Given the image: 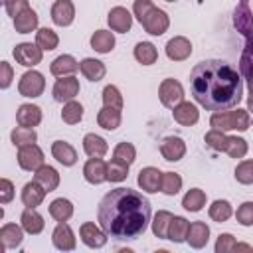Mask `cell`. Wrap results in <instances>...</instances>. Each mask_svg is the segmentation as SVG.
Listing matches in <instances>:
<instances>
[{
	"instance_id": "cell-42",
	"label": "cell",
	"mask_w": 253,
	"mask_h": 253,
	"mask_svg": "<svg viewBox=\"0 0 253 253\" xmlns=\"http://www.w3.org/2000/svg\"><path fill=\"white\" fill-rule=\"evenodd\" d=\"M172 219V213L168 210H160L156 211L154 219L150 221L152 223V233L158 237V239H166V229H168V223Z\"/></svg>"
},
{
	"instance_id": "cell-19",
	"label": "cell",
	"mask_w": 253,
	"mask_h": 253,
	"mask_svg": "<svg viewBox=\"0 0 253 253\" xmlns=\"http://www.w3.org/2000/svg\"><path fill=\"white\" fill-rule=\"evenodd\" d=\"M20 225L24 229V233H30V235H38L43 231L45 227V221H43V215L36 211V208H26L20 215Z\"/></svg>"
},
{
	"instance_id": "cell-32",
	"label": "cell",
	"mask_w": 253,
	"mask_h": 253,
	"mask_svg": "<svg viewBox=\"0 0 253 253\" xmlns=\"http://www.w3.org/2000/svg\"><path fill=\"white\" fill-rule=\"evenodd\" d=\"M89 42L97 53H111L115 47V34L109 30H97Z\"/></svg>"
},
{
	"instance_id": "cell-2",
	"label": "cell",
	"mask_w": 253,
	"mask_h": 253,
	"mask_svg": "<svg viewBox=\"0 0 253 253\" xmlns=\"http://www.w3.org/2000/svg\"><path fill=\"white\" fill-rule=\"evenodd\" d=\"M190 93L208 111H227L243 99V79L227 61L206 59L190 71Z\"/></svg>"
},
{
	"instance_id": "cell-57",
	"label": "cell",
	"mask_w": 253,
	"mask_h": 253,
	"mask_svg": "<svg viewBox=\"0 0 253 253\" xmlns=\"http://www.w3.org/2000/svg\"><path fill=\"white\" fill-rule=\"evenodd\" d=\"M166 2H176V0H166Z\"/></svg>"
},
{
	"instance_id": "cell-45",
	"label": "cell",
	"mask_w": 253,
	"mask_h": 253,
	"mask_svg": "<svg viewBox=\"0 0 253 253\" xmlns=\"http://www.w3.org/2000/svg\"><path fill=\"white\" fill-rule=\"evenodd\" d=\"M128 176V166L119 162V160H111L107 162V180L109 182H123Z\"/></svg>"
},
{
	"instance_id": "cell-56",
	"label": "cell",
	"mask_w": 253,
	"mask_h": 253,
	"mask_svg": "<svg viewBox=\"0 0 253 253\" xmlns=\"http://www.w3.org/2000/svg\"><path fill=\"white\" fill-rule=\"evenodd\" d=\"M4 249H6V247H4V245H2V241H0V253H2Z\"/></svg>"
},
{
	"instance_id": "cell-51",
	"label": "cell",
	"mask_w": 253,
	"mask_h": 253,
	"mask_svg": "<svg viewBox=\"0 0 253 253\" xmlns=\"http://www.w3.org/2000/svg\"><path fill=\"white\" fill-rule=\"evenodd\" d=\"M14 81V67L8 61H0V89H8Z\"/></svg>"
},
{
	"instance_id": "cell-33",
	"label": "cell",
	"mask_w": 253,
	"mask_h": 253,
	"mask_svg": "<svg viewBox=\"0 0 253 253\" xmlns=\"http://www.w3.org/2000/svg\"><path fill=\"white\" fill-rule=\"evenodd\" d=\"M134 59L142 65H152L158 59V49L150 42H138L134 45Z\"/></svg>"
},
{
	"instance_id": "cell-37",
	"label": "cell",
	"mask_w": 253,
	"mask_h": 253,
	"mask_svg": "<svg viewBox=\"0 0 253 253\" xmlns=\"http://www.w3.org/2000/svg\"><path fill=\"white\" fill-rule=\"evenodd\" d=\"M208 213L215 223H223L233 215V208H231V204L227 200H215V202H211Z\"/></svg>"
},
{
	"instance_id": "cell-15",
	"label": "cell",
	"mask_w": 253,
	"mask_h": 253,
	"mask_svg": "<svg viewBox=\"0 0 253 253\" xmlns=\"http://www.w3.org/2000/svg\"><path fill=\"white\" fill-rule=\"evenodd\" d=\"M160 154L168 162H178L186 154V142L180 136H166L160 144Z\"/></svg>"
},
{
	"instance_id": "cell-27",
	"label": "cell",
	"mask_w": 253,
	"mask_h": 253,
	"mask_svg": "<svg viewBox=\"0 0 253 253\" xmlns=\"http://www.w3.org/2000/svg\"><path fill=\"white\" fill-rule=\"evenodd\" d=\"M51 156L63 166H73L77 162V150L65 140H55L51 144Z\"/></svg>"
},
{
	"instance_id": "cell-48",
	"label": "cell",
	"mask_w": 253,
	"mask_h": 253,
	"mask_svg": "<svg viewBox=\"0 0 253 253\" xmlns=\"http://www.w3.org/2000/svg\"><path fill=\"white\" fill-rule=\"evenodd\" d=\"M235 217H237V221H239L241 225H245V227L253 225V202H243V204L237 208Z\"/></svg>"
},
{
	"instance_id": "cell-40",
	"label": "cell",
	"mask_w": 253,
	"mask_h": 253,
	"mask_svg": "<svg viewBox=\"0 0 253 253\" xmlns=\"http://www.w3.org/2000/svg\"><path fill=\"white\" fill-rule=\"evenodd\" d=\"M180 190H182V176L176 172H162L160 192L166 196H176Z\"/></svg>"
},
{
	"instance_id": "cell-26",
	"label": "cell",
	"mask_w": 253,
	"mask_h": 253,
	"mask_svg": "<svg viewBox=\"0 0 253 253\" xmlns=\"http://www.w3.org/2000/svg\"><path fill=\"white\" fill-rule=\"evenodd\" d=\"M77 69H79V61H77L73 55H67V53L55 57V59L51 61V65H49V71H51V75H55V77L73 75Z\"/></svg>"
},
{
	"instance_id": "cell-52",
	"label": "cell",
	"mask_w": 253,
	"mask_h": 253,
	"mask_svg": "<svg viewBox=\"0 0 253 253\" xmlns=\"http://www.w3.org/2000/svg\"><path fill=\"white\" fill-rule=\"evenodd\" d=\"M4 8H6L8 16L14 20L22 10L30 8V2H28V0H4Z\"/></svg>"
},
{
	"instance_id": "cell-41",
	"label": "cell",
	"mask_w": 253,
	"mask_h": 253,
	"mask_svg": "<svg viewBox=\"0 0 253 253\" xmlns=\"http://www.w3.org/2000/svg\"><path fill=\"white\" fill-rule=\"evenodd\" d=\"M113 160H119L126 166H130L136 160V148L130 142H119L113 150Z\"/></svg>"
},
{
	"instance_id": "cell-12",
	"label": "cell",
	"mask_w": 253,
	"mask_h": 253,
	"mask_svg": "<svg viewBox=\"0 0 253 253\" xmlns=\"http://www.w3.org/2000/svg\"><path fill=\"white\" fill-rule=\"evenodd\" d=\"M49 14H51V20H53L55 26L67 28L75 20V6H73L71 0H55Z\"/></svg>"
},
{
	"instance_id": "cell-34",
	"label": "cell",
	"mask_w": 253,
	"mask_h": 253,
	"mask_svg": "<svg viewBox=\"0 0 253 253\" xmlns=\"http://www.w3.org/2000/svg\"><path fill=\"white\" fill-rule=\"evenodd\" d=\"M206 200H208V198H206V192H204V190L192 188V190H188V192L184 194V198H182V208L188 210V211H200V210H204Z\"/></svg>"
},
{
	"instance_id": "cell-8",
	"label": "cell",
	"mask_w": 253,
	"mask_h": 253,
	"mask_svg": "<svg viewBox=\"0 0 253 253\" xmlns=\"http://www.w3.org/2000/svg\"><path fill=\"white\" fill-rule=\"evenodd\" d=\"M16 63L24 65V67H36L38 63H42V57H43V51L36 45V43H30V42H22L14 47L12 51Z\"/></svg>"
},
{
	"instance_id": "cell-7",
	"label": "cell",
	"mask_w": 253,
	"mask_h": 253,
	"mask_svg": "<svg viewBox=\"0 0 253 253\" xmlns=\"http://www.w3.org/2000/svg\"><path fill=\"white\" fill-rule=\"evenodd\" d=\"M18 164L22 170L26 172H34L43 164V150L34 142V144H26L18 148V156H16Z\"/></svg>"
},
{
	"instance_id": "cell-5",
	"label": "cell",
	"mask_w": 253,
	"mask_h": 253,
	"mask_svg": "<svg viewBox=\"0 0 253 253\" xmlns=\"http://www.w3.org/2000/svg\"><path fill=\"white\" fill-rule=\"evenodd\" d=\"M158 99H160V103L166 109L176 107L180 101H184V87H182V83L172 79V77L162 79V83L158 87Z\"/></svg>"
},
{
	"instance_id": "cell-46",
	"label": "cell",
	"mask_w": 253,
	"mask_h": 253,
	"mask_svg": "<svg viewBox=\"0 0 253 253\" xmlns=\"http://www.w3.org/2000/svg\"><path fill=\"white\" fill-rule=\"evenodd\" d=\"M103 105L107 107H115V109H121L123 111V95L119 91L117 85H105L103 89Z\"/></svg>"
},
{
	"instance_id": "cell-18",
	"label": "cell",
	"mask_w": 253,
	"mask_h": 253,
	"mask_svg": "<svg viewBox=\"0 0 253 253\" xmlns=\"http://www.w3.org/2000/svg\"><path fill=\"white\" fill-rule=\"evenodd\" d=\"M186 241L194 249L206 247L208 241H210V225L206 221H194V223H190L188 225V233H186Z\"/></svg>"
},
{
	"instance_id": "cell-1",
	"label": "cell",
	"mask_w": 253,
	"mask_h": 253,
	"mask_svg": "<svg viewBox=\"0 0 253 253\" xmlns=\"http://www.w3.org/2000/svg\"><path fill=\"white\" fill-rule=\"evenodd\" d=\"M150 202L142 192L130 188H115L107 192L97 208V221L107 237L117 241L138 239L150 223Z\"/></svg>"
},
{
	"instance_id": "cell-53",
	"label": "cell",
	"mask_w": 253,
	"mask_h": 253,
	"mask_svg": "<svg viewBox=\"0 0 253 253\" xmlns=\"http://www.w3.org/2000/svg\"><path fill=\"white\" fill-rule=\"evenodd\" d=\"M14 184L8 178H0V204H10L14 200Z\"/></svg>"
},
{
	"instance_id": "cell-44",
	"label": "cell",
	"mask_w": 253,
	"mask_h": 253,
	"mask_svg": "<svg viewBox=\"0 0 253 253\" xmlns=\"http://www.w3.org/2000/svg\"><path fill=\"white\" fill-rule=\"evenodd\" d=\"M204 142H206V146H210L211 150L223 152V150H225V144H227V134H225L223 130H215V128H211L210 132H206Z\"/></svg>"
},
{
	"instance_id": "cell-3",
	"label": "cell",
	"mask_w": 253,
	"mask_h": 253,
	"mask_svg": "<svg viewBox=\"0 0 253 253\" xmlns=\"http://www.w3.org/2000/svg\"><path fill=\"white\" fill-rule=\"evenodd\" d=\"M211 128L215 130H247L251 125L249 113L245 109H237V111H213L211 119H210Z\"/></svg>"
},
{
	"instance_id": "cell-25",
	"label": "cell",
	"mask_w": 253,
	"mask_h": 253,
	"mask_svg": "<svg viewBox=\"0 0 253 253\" xmlns=\"http://www.w3.org/2000/svg\"><path fill=\"white\" fill-rule=\"evenodd\" d=\"M79 71L83 73L85 79L97 83V81H101V79L105 77L107 67H105L103 61H99V59H95V57H85V59L79 61Z\"/></svg>"
},
{
	"instance_id": "cell-23",
	"label": "cell",
	"mask_w": 253,
	"mask_h": 253,
	"mask_svg": "<svg viewBox=\"0 0 253 253\" xmlns=\"http://www.w3.org/2000/svg\"><path fill=\"white\" fill-rule=\"evenodd\" d=\"M83 150L89 158H103L109 150V144L103 136H99L95 132H87L83 136Z\"/></svg>"
},
{
	"instance_id": "cell-16",
	"label": "cell",
	"mask_w": 253,
	"mask_h": 253,
	"mask_svg": "<svg viewBox=\"0 0 253 253\" xmlns=\"http://www.w3.org/2000/svg\"><path fill=\"white\" fill-rule=\"evenodd\" d=\"M83 178L93 186L103 184L107 180V162L103 158H89L83 166Z\"/></svg>"
},
{
	"instance_id": "cell-22",
	"label": "cell",
	"mask_w": 253,
	"mask_h": 253,
	"mask_svg": "<svg viewBox=\"0 0 253 253\" xmlns=\"http://www.w3.org/2000/svg\"><path fill=\"white\" fill-rule=\"evenodd\" d=\"M34 180L45 190V192H53L59 186V172L53 166L42 164L38 170H34Z\"/></svg>"
},
{
	"instance_id": "cell-14",
	"label": "cell",
	"mask_w": 253,
	"mask_h": 253,
	"mask_svg": "<svg viewBox=\"0 0 253 253\" xmlns=\"http://www.w3.org/2000/svg\"><path fill=\"white\" fill-rule=\"evenodd\" d=\"M172 117L182 126H192L200 121V111L190 101H180L176 107H172Z\"/></svg>"
},
{
	"instance_id": "cell-13",
	"label": "cell",
	"mask_w": 253,
	"mask_h": 253,
	"mask_svg": "<svg viewBox=\"0 0 253 253\" xmlns=\"http://www.w3.org/2000/svg\"><path fill=\"white\" fill-rule=\"evenodd\" d=\"M79 235H81V241L87 245V247H91V249H101V247H105L107 245V233L101 229V227H97L93 221H85L81 227H79Z\"/></svg>"
},
{
	"instance_id": "cell-11",
	"label": "cell",
	"mask_w": 253,
	"mask_h": 253,
	"mask_svg": "<svg viewBox=\"0 0 253 253\" xmlns=\"http://www.w3.org/2000/svg\"><path fill=\"white\" fill-rule=\"evenodd\" d=\"M51 243L55 249L59 251H73L77 241H75V235H73V229L69 227L67 221H57L53 233H51Z\"/></svg>"
},
{
	"instance_id": "cell-9",
	"label": "cell",
	"mask_w": 253,
	"mask_h": 253,
	"mask_svg": "<svg viewBox=\"0 0 253 253\" xmlns=\"http://www.w3.org/2000/svg\"><path fill=\"white\" fill-rule=\"evenodd\" d=\"M142 28H144V32L146 34H150V36H162L166 30H168V26H170V18H168V14L164 12V10H160V8H152L144 18H142Z\"/></svg>"
},
{
	"instance_id": "cell-39",
	"label": "cell",
	"mask_w": 253,
	"mask_h": 253,
	"mask_svg": "<svg viewBox=\"0 0 253 253\" xmlns=\"http://www.w3.org/2000/svg\"><path fill=\"white\" fill-rule=\"evenodd\" d=\"M83 119V105L75 99L63 103V109H61V121L67 123V125H77L79 121Z\"/></svg>"
},
{
	"instance_id": "cell-38",
	"label": "cell",
	"mask_w": 253,
	"mask_h": 253,
	"mask_svg": "<svg viewBox=\"0 0 253 253\" xmlns=\"http://www.w3.org/2000/svg\"><path fill=\"white\" fill-rule=\"evenodd\" d=\"M10 140H12V144L14 146H26V144H34L36 140H38V132L34 130V128H30V126H16L12 132H10Z\"/></svg>"
},
{
	"instance_id": "cell-55",
	"label": "cell",
	"mask_w": 253,
	"mask_h": 253,
	"mask_svg": "<svg viewBox=\"0 0 253 253\" xmlns=\"http://www.w3.org/2000/svg\"><path fill=\"white\" fill-rule=\"evenodd\" d=\"M2 217H4V208L0 206V219H2Z\"/></svg>"
},
{
	"instance_id": "cell-59",
	"label": "cell",
	"mask_w": 253,
	"mask_h": 253,
	"mask_svg": "<svg viewBox=\"0 0 253 253\" xmlns=\"http://www.w3.org/2000/svg\"><path fill=\"white\" fill-rule=\"evenodd\" d=\"M243 2H247V0H243Z\"/></svg>"
},
{
	"instance_id": "cell-10",
	"label": "cell",
	"mask_w": 253,
	"mask_h": 253,
	"mask_svg": "<svg viewBox=\"0 0 253 253\" xmlns=\"http://www.w3.org/2000/svg\"><path fill=\"white\" fill-rule=\"evenodd\" d=\"M107 24L111 28V32L117 34H126L132 28V14L125 8V6H115L109 10L107 14Z\"/></svg>"
},
{
	"instance_id": "cell-24",
	"label": "cell",
	"mask_w": 253,
	"mask_h": 253,
	"mask_svg": "<svg viewBox=\"0 0 253 253\" xmlns=\"http://www.w3.org/2000/svg\"><path fill=\"white\" fill-rule=\"evenodd\" d=\"M45 194H47V192H45L36 180H32V182L24 184L20 198H22V204H24L26 208H38V206H42Z\"/></svg>"
},
{
	"instance_id": "cell-21",
	"label": "cell",
	"mask_w": 253,
	"mask_h": 253,
	"mask_svg": "<svg viewBox=\"0 0 253 253\" xmlns=\"http://www.w3.org/2000/svg\"><path fill=\"white\" fill-rule=\"evenodd\" d=\"M16 121L20 126H38L42 123V109L38 105H32V103H24L18 107L16 111Z\"/></svg>"
},
{
	"instance_id": "cell-20",
	"label": "cell",
	"mask_w": 253,
	"mask_h": 253,
	"mask_svg": "<svg viewBox=\"0 0 253 253\" xmlns=\"http://www.w3.org/2000/svg\"><path fill=\"white\" fill-rule=\"evenodd\" d=\"M160 178H162V172H160L158 168H154V166H146V168H142V170L138 172L136 182H138V186H140L142 192H146V194H154V192L160 190Z\"/></svg>"
},
{
	"instance_id": "cell-35",
	"label": "cell",
	"mask_w": 253,
	"mask_h": 253,
	"mask_svg": "<svg viewBox=\"0 0 253 253\" xmlns=\"http://www.w3.org/2000/svg\"><path fill=\"white\" fill-rule=\"evenodd\" d=\"M49 215L55 221H67L73 215V204L67 198H55L49 204Z\"/></svg>"
},
{
	"instance_id": "cell-54",
	"label": "cell",
	"mask_w": 253,
	"mask_h": 253,
	"mask_svg": "<svg viewBox=\"0 0 253 253\" xmlns=\"http://www.w3.org/2000/svg\"><path fill=\"white\" fill-rule=\"evenodd\" d=\"M233 251H251V245H245V243H235V249Z\"/></svg>"
},
{
	"instance_id": "cell-49",
	"label": "cell",
	"mask_w": 253,
	"mask_h": 253,
	"mask_svg": "<svg viewBox=\"0 0 253 253\" xmlns=\"http://www.w3.org/2000/svg\"><path fill=\"white\" fill-rule=\"evenodd\" d=\"M235 237L231 233H219L215 241V253H231L235 249Z\"/></svg>"
},
{
	"instance_id": "cell-50",
	"label": "cell",
	"mask_w": 253,
	"mask_h": 253,
	"mask_svg": "<svg viewBox=\"0 0 253 253\" xmlns=\"http://www.w3.org/2000/svg\"><path fill=\"white\" fill-rule=\"evenodd\" d=\"M152 8H154V2H152V0H134V4H132V16H134L138 22H142V18H144Z\"/></svg>"
},
{
	"instance_id": "cell-30",
	"label": "cell",
	"mask_w": 253,
	"mask_h": 253,
	"mask_svg": "<svg viewBox=\"0 0 253 253\" xmlns=\"http://www.w3.org/2000/svg\"><path fill=\"white\" fill-rule=\"evenodd\" d=\"M121 121H123V115H121V109H115V107H107L103 105V109L97 113V125L105 130H115L121 126Z\"/></svg>"
},
{
	"instance_id": "cell-28",
	"label": "cell",
	"mask_w": 253,
	"mask_h": 253,
	"mask_svg": "<svg viewBox=\"0 0 253 253\" xmlns=\"http://www.w3.org/2000/svg\"><path fill=\"white\" fill-rule=\"evenodd\" d=\"M0 241L6 249H16L24 241V229L16 223H6L0 227Z\"/></svg>"
},
{
	"instance_id": "cell-29",
	"label": "cell",
	"mask_w": 253,
	"mask_h": 253,
	"mask_svg": "<svg viewBox=\"0 0 253 253\" xmlns=\"http://www.w3.org/2000/svg\"><path fill=\"white\" fill-rule=\"evenodd\" d=\"M38 24H40V18L38 14L32 10V8H26L22 10L16 18H14V30L18 34H32L38 30Z\"/></svg>"
},
{
	"instance_id": "cell-4",
	"label": "cell",
	"mask_w": 253,
	"mask_h": 253,
	"mask_svg": "<svg viewBox=\"0 0 253 253\" xmlns=\"http://www.w3.org/2000/svg\"><path fill=\"white\" fill-rule=\"evenodd\" d=\"M43 89H45V79H43V75H42L40 71H36V69L26 71V73L20 77V81H18V93H20L22 97H28V99L40 97V95L43 93Z\"/></svg>"
},
{
	"instance_id": "cell-31",
	"label": "cell",
	"mask_w": 253,
	"mask_h": 253,
	"mask_svg": "<svg viewBox=\"0 0 253 253\" xmlns=\"http://www.w3.org/2000/svg\"><path fill=\"white\" fill-rule=\"evenodd\" d=\"M188 225L190 221L182 215H172L170 223H168V229H166V239L174 241V243H182L186 241V233H188Z\"/></svg>"
},
{
	"instance_id": "cell-58",
	"label": "cell",
	"mask_w": 253,
	"mask_h": 253,
	"mask_svg": "<svg viewBox=\"0 0 253 253\" xmlns=\"http://www.w3.org/2000/svg\"><path fill=\"white\" fill-rule=\"evenodd\" d=\"M2 4H4V0H0V6H2Z\"/></svg>"
},
{
	"instance_id": "cell-6",
	"label": "cell",
	"mask_w": 253,
	"mask_h": 253,
	"mask_svg": "<svg viewBox=\"0 0 253 253\" xmlns=\"http://www.w3.org/2000/svg\"><path fill=\"white\" fill-rule=\"evenodd\" d=\"M79 79L75 75H65V77H59L55 79L53 83V89H51V95L57 103H67L71 99H75L79 95Z\"/></svg>"
},
{
	"instance_id": "cell-36",
	"label": "cell",
	"mask_w": 253,
	"mask_h": 253,
	"mask_svg": "<svg viewBox=\"0 0 253 253\" xmlns=\"http://www.w3.org/2000/svg\"><path fill=\"white\" fill-rule=\"evenodd\" d=\"M59 43V36L51 28H38L36 30V45L42 51H51Z\"/></svg>"
},
{
	"instance_id": "cell-43",
	"label": "cell",
	"mask_w": 253,
	"mask_h": 253,
	"mask_svg": "<svg viewBox=\"0 0 253 253\" xmlns=\"http://www.w3.org/2000/svg\"><path fill=\"white\" fill-rule=\"evenodd\" d=\"M247 140L241 136H227V144H225V154H229L231 158H243L247 154Z\"/></svg>"
},
{
	"instance_id": "cell-17",
	"label": "cell",
	"mask_w": 253,
	"mask_h": 253,
	"mask_svg": "<svg viewBox=\"0 0 253 253\" xmlns=\"http://www.w3.org/2000/svg\"><path fill=\"white\" fill-rule=\"evenodd\" d=\"M166 55L172 61H184V59H188L192 55V43H190V40L184 38V36H176V38L168 40V43H166Z\"/></svg>"
},
{
	"instance_id": "cell-47",
	"label": "cell",
	"mask_w": 253,
	"mask_h": 253,
	"mask_svg": "<svg viewBox=\"0 0 253 253\" xmlns=\"http://www.w3.org/2000/svg\"><path fill=\"white\" fill-rule=\"evenodd\" d=\"M235 180L243 186H249L253 184V162L251 160H243L237 164L235 168Z\"/></svg>"
}]
</instances>
